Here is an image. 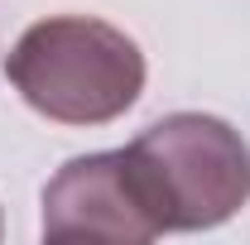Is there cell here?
Masks as SVG:
<instances>
[{
	"mask_svg": "<svg viewBox=\"0 0 250 245\" xmlns=\"http://www.w3.org/2000/svg\"><path fill=\"white\" fill-rule=\"evenodd\" d=\"M5 77L39 116L62 125H106L145 92V58L135 39L87 15L39 20L5 58Z\"/></svg>",
	"mask_w": 250,
	"mask_h": 245,
	"instance_id": "6da1fadb",
	"label": "cell"
},
{
	"mask_svg": "<svg viewBox=\"0 0 250 245\" xmlns=\"http://www.w3.org/2000/svg\"><path fill=\"white\" fill-rule=\"evenodd\" d=\"M125 163L159 236L221 226L250 202V149L217 116H164L125 149Z\"/></svg>",
	"mask_w": 250,
	"mask_h": 245,
	"instance_id": "7a4b0ae2",
	"label": "cell"
},
{
	"mask_svg": "<svg viewBox=\"0 0 250 245\" xmlns=\"http://www.w3.org/2000/svg\"><path fill=\"white\" fill-rule=\"evenodd\" d=\"M43 236L48 241H116V245L154 241L159 226L140 202L125 149L62 163L58 178L43 187Z\"/></svg>",
	"mask_w": 250,
	"mask_h": 245,
	"instance_id": "3957f363",
	"label": "cell"
}]
</instances>
